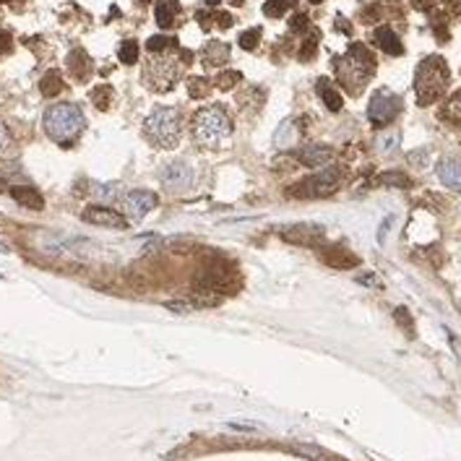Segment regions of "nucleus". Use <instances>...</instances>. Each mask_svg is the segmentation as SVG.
<instances>
[{"instance_id": "f257e3e1", "label": "nucleus", "mask_w": 461, "mask_h": 461, "mask_svg": "<svg viewBox=\"0 0 461 461\" xmlns=\"http://www.w3.org/2000/svg\"><path fill=\"white\" fill-rule=\"evenodd\" d=\"M190 136L204 149H222L232 136V120L222 107H201L193 115Z\"/></svg>"}, {"instance_id": "f03ea898", "label": "nucleus", "mask_w": 461, "mask_h": 461, "mask_svg": "<svg viewBox=\"0 0 461 461\" xmlns=\"http://www.w3.org/2000/svg\"><path fill=\"white\" fill-rule=\"evenodd\" d=\"M372 71H375V58H372V53L365 45H352L346 50L344 58L337 60L339 84L349 94H360L365 89V84L370 81Z\"/></svg>"}, {"instance_id": "7ed1b4c3", "label": "nucleus", "mask_w": 461, "mask_h": 461, "mask_svg": "<svg viewBox=\"0 0 461 461\" xmlns=\"http://www.w3.org/2000/svg\"><path fill=\"white\" fill-rule=\"evenodd\" d=\"M84 125H86V117L81 112V107L71 102L53 105L45 112V134L60 146H71L84 134Z\"/></svg>"}, {"instance_id": "20e7f679", "label": "nucleus", "mask_w": 461, "mask_h": 461, "mask_svg": "<svg viewBox=\"0 0 461 461\" xmlns=\"http://www.w3.org/2000/svg\"><path fill=\"white\" fill-rule=\"evenodd\" d=\"M446 86H448V65L441 58H425L420 63L415 76V91L420 105L427 107L438 102L443 97Z\"/></svg>"}, {"instance_id": "39448f33", "label": "nucleus", "mask_w": 461, "mask_h": 461, "mask_svg": "<svg viewBox=\"0 0 461 461\" xmlns=\"http://www.w3.org/2000/svg\"><path fill=\"white\" fill-rule=\"evenodd\" d=\"M180 134H183L180 112L172 107H157L143 123V136L162 149H175L180 143Z\"/></svg>"}, {"instance_id": "423d86ee", "label": "nucleus", "mask_w": 461, "mask_h": 461, "mask_svg": "<svg viewBox=\"0 0 461 461\" xmlns=\"http://www.w3.org/2000/svg\"><path fill=\"white\" fill-rule=\"evenodd\" d=\"M143 79L149 81V86L157 91L172 89V84L180 79V65H178V58L172 55V50L149 53V63L143 68Z\"/></svg>"}, {"instance_id": "0eeeda50", "label": "nucleus", "mask_w": 461, "mask_h": 461, "mask_svg": "<svg viewBox=\"0 0 461 461\" xmlns=\"http://www.w3.org/2000/svg\"><path fill=\"white\" fill-rule=\"evenodd\" d=\"M339 180H342V169L323 167L320 172L292 186V190H287V195H292V198H323V195H331L337 190Z\"/></svg>"}, {"instance_id": "6e6552de", "label": "nucleus", "mask_w": 461, "mask_h": 461, "mask_svg": "<svg viewBox=\"0 0 461 461\" xmlns=\"http://www.w3.org/2000/svg\"><path fill=\"white\" fill-rule=\"evenodd\" d=\"M401 112V99L396 94H391V91H378L375 97L370 99V105H368V117H370L372 125H389L394 117Z\"/></svg>"}, {"instance_id": "1a4fd4ad", "label": "nucleus", "mask_w": 461, "mask_h": 461, "mask_svg": "<svg viewBox=\"0 0 461 461\" xmlns=\"http://www.w3.org/2000/svg\"><path fill=\"white\" fill-rule=\"evenodd\" d=\"M160 183L169 193H186L193 186V169L186 162H169L160 169Z\"/></svg>"}, {"instance_id": "9d476101", "label": "nucleus", "mask_w": 461, "mask_h": 461, "mask_svg": "<svg viewBox=\"0 0 461 461\" xmlns=\"http://www.w3.org/2000/svg\"><path fill=\"white\" fill-rule=\"evenodd\" d=\"M160 204V198L157 193H151V190H134V193H128L123 198V212H125V219H143L146 214L154 209V206Z\"/></svg>"}, {"instance_id": "9b49d317", "label": "nucleus", "mask_w": 461, "mask_h": 461, "mask_svg": "<svg viewBox=\"0 0 461 461\" xmlns=\"http://www.w3.org/2000/svg\"><path fill=\"white\" fill-rule=\"evenodd\" d=\"M81 216H84V222L110 227V230H125V224H128V219H125L123 214H117L110 206H89V209H84Z\"/></svg>"}, {"instance_id": "f8f14e48", "label": "nucleus", "mask_w": 461, "mask_h": 461, "mask_svg": "<svg viewBox=\"0 0 461 461\" xmlns=\"http://www.w3.org/2000/svg\"><path fill=\"white\" fill-rule=\"evenodd\" d=\"M282 238L287 242H294V245H318L323 240V227L318 224H294V227H284Z\"/></svg>"}, {"instance_id": "ddd939ff", "label": "nucleus", "mask_w": 461, "mask_h": 461, "mask_svg": "<svg viewBox=\"0 0 461 461\" xmlns=\"http://www.w3.org/2000/svg\"><path fill=\"white\" fill-rule=\"evenodd\" d=\"M292 157L297 162H302L305 167H323V164H328V162L334 160V149H331V146H320V143H316V146L297 149Z\"/></svg>"}, {"instance_id": "4468645a", "label": "nucleus", "mask_w": 461, "mask_h": 461, "mask_svg": "<svg viewBox=\"0 0 461 461\" xmlns=\"http://www.w3.org/2000/svg\"><path fill=\"white\" fill-rule=\"evenodd\" d=\"M320 261L326 264V266L331 268H357L360 266V258L352 253V250H346V248H326L323 253H320Z\"/></svg>"}, {"instance_id": "2eb2a0df", "label": "nucleus", "mask_w": 461, "mask_h": 461, "mask_svg": "<svg viewBox=\"0 0 461 461\" xmlns=\"http://www.w3.org/2000/svg\"><path fill=\"white\" fill-rule=\"evenodd\" d=\"M11 198L21 204L24 209H32V212H42L45 209V198L42 193L37 190V188H29V186H16L11 188Z\"/></svg>"}, {"instance_id": "dca6fc26", "label": "nucleus", "mask_w": 461, "mask_h": 461, "mask_svg": "<svg viewBox=\"0 0 461 461\" xmlns=\"http://www.w3.org/2000/svg\"><path fill=\"white\" fill-rule=\"evenodd\" d=\"M227 60H230V47L224 42H209L201 53V63L206 68H222Z\"/></svg>"}, {"instance_id": "f3484780", "label": "nucleus", "mask_w": 461, "mask_h": 461, "mask_svg": "<svg viewBox=\"0 0 461 461\" xmlns=\"http://www.w3.org/2000/svg\"><path fill=\"white\" fill-rule=\"evenodd\" d=\"M438 178L446 188L451 190H461V162L456 160H443L438 164Z\"/></svg>"}, {"instance_id": "a211bd4d", "label": "nucleus", "mask_w": 461, "mask_h": 461, "mask_svg": "<svg viewBox=\"0 0 461 461\" xmlns=\"http://www.w3.org/2000/svg\"><path fill=\"white\" fill-rule=\"evenodd\" d=\"M178 13H180L178 0H157V6H154V18H157V24H160L162 29L172 27Z\"/></svg>"}, {"instance_id": "6ab92c4d", "label": "nucleus", "mask_w": 461, "mask_h": 461, "mask_svg": "<svg viewBox=\"0 0 461 461\" xmlns=\"http://www.w3.org/2000/svg\"><path fill=\"white\" fill-rule=\"evenodd\" d=\"M372 39H375V45L381 47L383 53H389V55H401V53H404V45L399 42V37L394 34V32H391L389 27L375 29Z\"/></svg>"}, {"instance_id": "aec40b11", "label": "nucleus", "mask_w": 461, "mask_h": 461, "mask_svg": "<svg viewBox=\"0 0 461 461\" xmlns=\"http://www.w3.org/2000/svg\"><path fill=\"white\" fill-rule=\"evenodd\" d=\"M318 94H320V99H323V105H326L331 112H339V110L344 107V99H342V94L331 86V81H326V79L318 81Z\"/></svg>"}, {"instance_id": "412c9836", "label": "nucleus", "mask_w": 461, "mask_h": 461, "mask_svg": "<svg viewBox=\"0 0 461 461\" xmlns=\"http://www.w3.org/2000/svg\"><path fill=\"white\" fill-rule=\"evenodd\" d=\"M39 89H42V94L45 97H58L63 91V79L58 71H47L45 76H42V81H39Z\"/></svg>"}, {"instance_id": "4be33fe9", "label": "nucleus", "mask_w": 461, "mask_h": 461, "mask_svg": "<svg viewBox=\"0 0 461 461\" xmlns=\"http://www.w3.org/2000/svg\"><path fill=\"white\" fill-rule=\"evenodd\" d=\"M68 68H71V73L76 76V79H86L89 76V63H86V53L84 50H76V53H71V58H68Z\"/></svg>"}, {"instance_id": "5701e85b", "label": "nucleus", "mask_w": 461, "mask_h": 461, "mask_svg": "<svg viewBox=\"0 0 461 461\" xmlns=\"http://www.w3.org/2000/svg\"><path fill=\"white\" fill-rule=\"evenodd\" d=\"M441 117L453 125H461V91H456V94L446 102L443 110H441Z\"/></svg>"}, {"instance_id": "b1692460", "label": "nucleus", "mask_w": 461, "mask_h": 461, "mask_svg": "<svg viewBox=\"0 0 461 461\" xmlns=\"http://www.w3.org/2000/svg\"><path fill=\"white\" fill-rule=\"evenodd\" d=\"M212 81L204 79V76H195V79L188 81V94L193 99H206L209 94H212Z\"/></svg>"}, {"instance_id": "393cba45", "label": "nucleus", "mask_w": 461, "mask_h": 461, "mask_svg": "<svg viewBox=\"0 0 461 461\" xmlns=\"http://www.w3.org/2000/svg\"><path fill=\"white\" fill-rule=\"evenodd\" d=\"M91 102H94L99 110H107V107L112 105V86L102 84L97 89H91Z\"/></svg>"}, {"instance_id": "a878e982", "label": "nucleus", "mask_w": 461, "mask_h": 461, "mask_svg": "<svg viewBox=\"0 0 461 461\" xmlns=\"http://www.w3.org/2000/svg\"><path fill=\"white\" fill-rule=\"evenodd\" d=\"M396 146H399V134H396V131L383 134L381 138H378V151H381L383 157H391V154L396 151Z\"/></svg>"}, {"instance_id": "bb28decb", "label": "nucleus", "mask_w": 461, "mask_h": 461, "mask_svg": "<svg viewBox=\"0 0 461 461\" xmlns=\"http://www.w3.org/2000/svg\"><path fill=\"white\" fill-rule=\"evenodd\" d=\"M378 186H396V188H409V178L404 172H383L381 178H378Z\"/></svg>"}, {"instance_id": "cd10ccee", "label": "nucleus", "mask_w": 461, "mask_h": 461, "mask_svg": "<svg viewBox=\"0 0 461 461\" xmlns=\"http://www.w3.org/2000/svg\"><path fill=\"white\" fill-rule=\"evenodd\" d=\"M120 63H125V65H134L136 58H138V45L136 42H131V39H125L123 45H120Z\"/></svg>"}, {"instance_id": "c85d7f7f", "label": "nucleus", "mask_w": 461, "mask_h": 461, "mask_svg": "<svg viewBox=\"0 0 461 461\" xmlns=\"http://www.w3.org/2000/svg\"><path fill=\"white\" fill-rule=\"evenodd\" d=\"M172 47H175V39H169V37H151L146 42L149 53H164V50H172Z\"/></svg>"}, {"instance_id": "c756f323", "label": "nucleus", "mask_w": 461, "mask_h": 461, "mask_svg": "<svg viewBox=\"0 0 461 461\" xmlns=\"http://www.w3.org/2000/svg\"><path fill=\"white\" fill-rule=\"evenodd\" d=\"M240 79H242V76H240L238 71H222L216 76V86H219V89H232Z\"/></svg>"}, {"instance_id": "7c9ffc66", "label": "nucleus", "mask_w": 461, "mask_h": 461, "mask_svg": "<svg viewBox=\"0 0 461 461\" xmlns=\"http://www.w3.org/2000/svg\"><path fill=\"white\" fill-rule=\"evenodd\" d=\"M258 39H261V32H258V29H248V32H242V34H240V47H242V50H253V47L258 45Z\"/></svg>"}, {"instance_id": "2f4dec72", "label": "nucleus", "mask_w": 461, "mask_h": 461, "mask_svg": "<svg viewBox=\"0 0 461 461\" xmlns=\"http://www.w3.org/2000/svg\"><path fill=\"white\" fill-rule=\"evenodd\" d=\"M13 138H11V134L6 131V125H0V157H11L13 154Z\"/></svg>"}, {"instance_id": "473e14b6", "label": "nucleus", "mask_w": 461, "mask_h": 461, "mask_svg": "<svg viewBox=\"0 0 461 461\" xmlns=\"http://www.w3.org/2000/svg\"><path fill=\"white\" fill-rule=\"evenodd\" d=\"M396 320H399L401 328H407V337H415V323H412V318H409L407 308H396Z\"/></svg>"}, {"instance_id": "72a5a7b5", "label": "nucleus", "mask_w": 461, "mask_h": 461, "mask_svg": "<svg viewBox=\"0 0 461 461\" xmlns=\"http://www.w3.org/2000/svg\"><path fill=\"white\" fill-rule=\"evenodd\" d=\"M287 6H290V0H271V3L264 6V13L266 16H282L284 11H287Z\"/></svg>"}, {"instance_id": "f704fd0d", "label": "nucleus", "mask_w": 461, "mask_h": 461, "mask_svg": "<svg viewBox=\"0 0 461 461\" xmlns=\"http://www.w3.org/2000/svg\"><path fill=\"white\" fill-rule=\"evenodd\" d=\"M164 308L172 313H193V308H190V302L188 300H167L164 302Z\"/></svg>"}, {"instance_id": "c9c22d12", "label": "nucleus", "mask_w": 461, "mask_h": 461, "mask_svg": "<svg viewBox=\"0 0 461 461\" xmlns=\"http://www.w3.org/2000/svg\"><path fill=\"white\" fill-rule=\"evenodd\" d=\"M11 50V34L0 32V53H8Z\"/></svg>"}, {"instance_id": "e433bc0d", "label": "nucleus", "mask_w": 461, "mask_h": 461, "mask_svg": "<svg viewBox=\"0 0 461 461\" xmlns=\"http://www.w3.org/2000/svg\"><path fill=\"white\" fill-rule=\"evenodd\" d=\"M305 21H308V18L302 16V13H297V16L292 18V29H305V27H308Z\"/></svg>"}, {"instance_id": "4c0bfd02", "label": "nucleus", "mask_w": 461, "mask_h": 461, "mask_svg": "<svg viewBox=\"0 0 461 461\" xmlns=\"http://www.w3.org/2000/svg\"><path fill=\"white\" fill-rule=\"evenodd\" d=\"M219 24H222V27L227 29V27H230V24H232V16H227V13H222V16H219Z\"/></svg>"}, {"instance_id": "58836bf2", "label": "nucleus", "mask_w": 461, "mask_h": 461, "mask_svg": "<svg viewBox=\"0 0 461 461\" xmlns=\"http://www.w3.org/2000/svg\"><path fill=\"white\" fill-rule=\"evenodd\" d=\"M222 0H206V6H219Z\"/></svg>"}, {"instance_id": "ea45409f", "label": "nucleus", "mask_w": 461, "mask_h": 461, "mask_svg": "<svg viewBox=\"0 0 461 461\" xmlns=\"http://www.w3.org/2000/svg\"><path fill=\"white\" fill-rule=\"evenodd\" d=\"M0 253H8V245H6V242H0Z\"/></svg>"}, {"instance_id": "a19ab883", "label": "nucleus", "mask_w": 461, "mask_h": 461, "mask_svg": "<svg viewBox=\"0 0 461 461\" xmlns=\"http://www.w3.org/2000/svg\"><path fill=\"white\" fill-rule=\"evenodd\" d=\"M0 190H6V183H3V180H0Z\"/></svg>"}, {"instance_id": "79ce46f5", "label": "nucleus", "mask_w": 461, "mask_h": 461, "mask_svg": "<svg viewBox=\"0 0 461 461\" xmlns=\"http://www.w3.org/2000/svg\"><path fill=\"white\" fill-rule=\"evenodd\" d=\"M311 3H323V0H311Z\"/></svg>"}]
</instances>
